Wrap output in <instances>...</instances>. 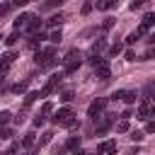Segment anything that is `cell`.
<instances>
[{"label":"cell","mask_w":155,"mask_h":155,"mask_svg":"<svg viewBox=\"0 0 155 155\" xmlns=\"http://www.w3.org/2000/svg\"><path fill=\"white\" fill-rule=\"evenodd\" d=\"M107 104H109V97H97V99L87 107V116H90L92 121H97V119L102 116V111L107 109Z\"/></svg>","instance_id":"6da1fadb"},{"label":"cell","mask_w":155,"mask_h":155,"mask_svg":"<svg viewBox=\"0 0 155 155\" xmlns=\"http://www.w3.org/2000/svg\"><path fill=\"white\" fill-rule=\"evenodd\" d=\"M61 80H63V73H53V75L48 78V82H46V85L39 90V97H51V92H53V90L61 85Z\"/></svg>","instance_id":"7a4b0ae2"},{"label":"cell","mask_w":155,"mask_h":155,"mask_svg":"<svg viewBox=\"0 0 155 155\" xmlns=\"http://www.w3.org/2000/svg\"><path fill=\"white\" fill-rule=\"evenodd\" d=\"M94 73H97L99 80H109V78H111V65H109V61L104 58L99 65H94Z\"/></svg>","instance_id":"3957f363"},{"label":"cell","mask_w":155,"mask_h":155,"mask_svg":"<svg viewBox=\"0 0 155 155\" xmlns=\"http://www.w3.org/2000/svg\"><path fill=\"white\" fill-rule=\"evenodd\" d=\"M116 153V140H102L97 145V155H111Z\"/></svg>","instance_id":"277c9868"},{"label":"cell","mask_w":155,"mask_h":155,"mask_svg":"<svg viewBox=\"0 0 155 155\" xmlns=\"http://www.w3.org/2000/svg\"><path fill=\"white\" fill-rule=\"evenodd\" d=\"M68 116H73V111H70L68 107H63V109H58V111H56V116H51V124L61 126V124H63V121H65Z\"/></svg>","instance_id":"5b68a950"},{"label":"cell","mask_w":155,"mask_h":155,"mask_svg":"<svg viewBox=\"0 0 155 155\" xmlns=\"http://www.w3.org/2000/svg\"><path fill=\"white\" fill-rule=\"evenodd\" d=\"M80 70V58L78 61H65L63 63V75H73V73H78Z\"/></svg>","instance_id":"8992f818"},{"label":"cell","mask_w":155,"mask_h":155,"mask_svg":"<svg viewBox=\"0 0 155 155\" xmlns=\"http://www.w3.org/2000/svg\"><path fill=\"white\" fill-rule=\"evenodd\" d=\"M116 5H119V0H97V2H94V7H97V10H102V12L114 10Z\"/></svg>","instance_id":"52a82bcc"},{"label":"cell","mask_w":155,"mask_h":155,"mask_svg":"<svg viewBox=\"0 0 155 155\" xmlns=\"http://www.w3.org/2000/svg\"><path fill=\"white\" fill-rule=\"evenodd\" d=\"M153 24H155V15H153V12H145V15H143V19H140V29H143V31H148Z\"/></svg>","instance_id":"ba28073f"},{"label":"cell","mask_w":155,"mask_h":155,"mask_svg":"<svg viewBox=\"0 0 155 155\" xmlns=\"http://www.w3.org/2000/svg\"><path fill=\"white\" fill-rule=\"evenodd\" d=\"M138 119H140V121H148V119H150V104H148V102H140V104H138Z\"/></svg>","instance_id":"9c48e42d"},{"label":"cell","mask_w":155,"mask_h":155,"mask_svg":"<svg viewBox=\"0 0 155 155\" xmlns=\"http://www.w3.org/2000/svg\"><path fill=\"white\" fill-rule=\"evenodd\" d=\"M63 19H65V17H63V12H56V15H51V17L46 19V27H61V24H63Z\"/></svg>","instance_id":"30bf717a"},{"label":"cell","mask_w":155,"mask_h":155,"mask_svg":"<svg viewBox=\"0 0 155 155\" xmlns=\"http://www.w3.org/2000/svg\"><path fill=\"white\" fill-rule=\"evenodd\" d=\"M39 27H41V22H39V17H34V15H29V22H27V31H31V34H36V31H39Z\"/></svg>","instance_id":"8fae6325"},{"label":"cell","mask_w":155,"mask_h":155,"mask_svg":"<svg viewBox=\"0 0 155 155\" xmlns=\"http://www.w3.org/2000/svg\"><path fill=\"white\" fill-rule=\"evenodd\" d=\"M143 34H145V31H143V29H140V27H138V29H136V31H131V34H128V36H126V46H133V44H136V41H138V39H140V36H143Z\"/></svg>","instance_id":"7c38bea8"},{"label":"cell","mask_w":155,"mask_h":155,"mask_svg":"<svg viewBox=\"0 0 155 155\" xmlns=\"http://www.w3.org/2000/svg\"><path fill=\"white\" fill-rule=\"evenodd\" d=\"M80 148V136H70L65 140V150H78Z\"/></svg>","instance_id":"4fadbf2b"},{"label":"cell","mask_w":155,"mask_h":155,"mask_svg":"<svg viewBox=\"0 0 155 155\" xmlns=\"http://www.w3.org/2000/svg\"><path fill=\"white\" fill-rule=\"evenodd\" d=\"M27 87H29V80H22V82L12 85V92H15V94H24V92H27Z\"/></svg>","instance_id":"5bb4252c"},{"label":"cell","mask_w":155,"mask_h":155,"mask_svg":"<svg viewBox=\"0 0 155 155\" xmlns=\"http://www.w3.org/2000/svg\"><path fill=\"white\" fill-rule=\"evenodd\" d=\"M126 104H136V99H138V92L136 90H128V92H124V97H121Z\"/></svg>","instance_id":"9a60e30c"},{"label":"cell","mask_w":155,"mask_h":155,"mask_svg":"<svg viewBox=\"0 0 155 155\" xmlns=\"http://www.w3.org/2000/svg\"><path fill=\"white\" fill-rule=\"evenodd\" d=\"M61 126H63V128H80V121H78V119H75V114H73V116H68Z\"/></svg>","instance_id":"2e32d148"},{"label":"cell","mask_w":155,"mask_h":155,"mask_svg":"<svg viewBox=\"0 0 155 155\" xmlns=\"http://www.w3.org/2000/svg\"><path fill=\"white\" fill-rule=\"evenodd\" d=\"M107 48V39H97L94 44H92V53H102Z\"/></svg>","instance_id":"e0dca14e"},{"label":"cell","mask_w":155,"mask_h":155,"mask_svg":"<svg viewBox=\"0 0 155 155\" xmlns=\"http://www.w3.org/2000/svg\"><path fill=\"white\" fill-rule=\"evenodd\" d=\"M78 58H80V51H78V48H70V51L61 58V63H65V61H78Z\"/></svg>","instance_id":"ac0fdd59"},{"label":"cell","mask_w":155,"mask_h":155,"mask_svg":"<svg viewBox=\"0 0 155 155\" xmlns=\"http://www.w3.org/2000/svg\"><path fill=\"white\" fill-rule=\"evenodd\" d=\"M131 131V124H128V119H121L119 124H116V133H128Z\"/></svg>","instance_id":"d6986e66"},{"label":"cell","mask_w":155,"mask_h":155,"mask_svg":"<svg viewBox=\"0 0 155 155\" xmlns=\"http://www.w3.org/2000/svg\"><path fill=\"white\" fill-rule=\"evenodd\" d=\"M61 39H63V31H61V29H53V31L48 34V41H51V44H61Z\"/></svg>","instance_id":"ffe728a7"},{"label":"cell","mask_w":155,"mask_h":155,"mask_svg":"<svg viewBox=\"0 0 155 155\" xmlns=\"http://www.w3.org/2000/svg\"><path fill=\"white\" fill-rule=\"evenodd\" d=\"M12 121V111H7V109H2L0 111V126H7Z\"/></svg>","instance_id":"44dd1931"},{"label":"cell","mask_w":155,"mask_h":155,"mask_svg":"<svg viewBox=\"0 0 155 155\" xmlns=\"http://www.w3.org/2000/svg\"><path fill=\"white\" fill-rule=\"evenodd\" d=\"M92 7H94V2H92V0H85V2H82V7H80V15H82V17H85V15H90V12H92Z\"/></svg>","instance_id":"7402d4cb"},{"label":"cell","mask_w":155,"mask_h":155,"mask_svg":"<svg viewBox=\"0 0 155 155\" xmlns=\"http://www.w3.org/2000/svg\"><path fill=\"white\" fill-rule=\"evenodd\" d=\"M27 22H29V15H19V17L15 19V29H22V27H27Z\"/></svg>","instance_id":"603a6c76"},{"label":"cell","mask_w":155,"mask_h":155,"mask_svg":"<svg viewBox=\"0 0 155 155\" xmlns=\"http://www.w3.org/2000/svg\"><path fill=\"white\" fill-rule=\"evenodd\" d=\"M121 51H124V44H121V41H116V44L109 46V56H119Z\"/></svg>","instance_id":"cb8c5ba5"},{"label":"cell","mask_w":155,"mask_h":155,"mask_svg":"<svg viewBox=\"0 0 155 155\" xmlns=\"http://www.w3.org/2000/svg\"><path fill=\"white\" fill-rule=\"evenodd\" d=\"M39 99V92H27L24 94V107H29V104H34Z\"/></svg>","instance_id":"d4e9b609"},{"label":"cell","mask_w":155,"mask_h":155,"mask_svg":"<svg viewBox=\"0 0 155 155\" xmlns=\"http://www.w3.org/2000/svg\"><path fill=\"white\" fill-rule=\"evenodd\" d=\"M128 133H131V136H128V138H131V140H133V143H140V140H143V138H145V131H128Z\"/></svg>","instance_id":"484cf974"},{"label":"cell","mask_w":155,"mask_h":155,"mask_svg":"<svg viewBox=\"0 0 155 155\" xmlns=\"http://www.w3.org/2000/svg\"><path fill=\"white\" fill-rule=\"evenodd\" d=\"M17 41H19V31H17V29H15V31H12V34H10V36H7V39H5V44H7V46H15V44H17Z\"/></svg>","instance_id":"4316f807"},{"label":"cell","mask_w":155,"mask_h":155,"mask_svg":"<svg viewBox=\"0 0 155 155\" xmlns=\"http://www.w3.org/2000/svg\"><path fill=\"white\" fill-rule=\"evenodd\" d=\"M109 126H111V119H104V121L97 126V133H99V136H102V133H107V131H109Z\"/></svg>","instance_id":"83f0119b"},{"label":"cell","mask_w":155,"mask_h":155,"mask_svg":"<svg viewBox=\"0 0 155 155\" xmlns=\"http://www.w3.org/2000/svg\"><path fill=\"white\" fill-rule=\"evenodd\" d=\"M0 138H2V140H10V138H12V128H10V126H0Z\"/></svg>","instance_id":"f1b7e54d"},{"label":"cell","mask_w":155,"mask_h":155,"mask_svg":"<svg viewBox=\"0 0 155 155\" xmlns=\"http://www.w3.org/2000/svg\"><path fill=\"white\" fill-rule=\"evenodd\" d=\"M34 140H36V138H34V133H27V136L22 138V145H24V148H31V145H34Z\"/></svg>","instance_id":"f546056e"},{"label":"cell","mask_w":155,"mask_h":155,"mask_svg":"<svg viewBox=\"0 0 155 155\" xmlns=\"http://www.w3.org/2000/svg\"><path fill=\"white\" fill-rule=\"evenodd\" d=\"M61 99H63V102H73V99H75L73 90H63V92H61Z\"/></svg>","instance_id":"4dcf8cb0"},{"label":"cell","mask_w":155,"mask_h":155,"mask_svg":"<svg viewBox=\"0 0 155 155\" xmlns=\"http://www.w3.org/2000/svg\"><path fill=\"white\" fill-rule=\"evenodd\" d=\"M53 111V102H44L41 104V116H46V114H51Z\"/></svg>","instance_id":"1f68e13d"},{"label":"cell","mask_w":155,"mask_h":155,"mask_svg":"<svg viewBox=\"0 0 155 155\" xmlns=\"http://www.w3.org/2000/svg\"><path fill=\"white\" fill-rule=\"evenodd\" d=\"M15 58H17V53H12V51H10V53H5V56H0V61H5V63H10V65H12V61H15Z\"/></svg>","instance_id":"d6a6232c"},{"label":"cell","mask_w":155,"mask_h":155,"mask_svg":"<svg viewBox=\"0 0 155 155\" xmlns=\"http://www.w3.org/2000/svg\"><path fill=\"white\" fill-rule=\"evenodd\" d=\"M102 61H104V58H102L99 53H92V56H90V65H99Z\"/></svg>","instance_id":"836d02e7"},{"label":"cell","mask_w":155,"mask_h":155,"mask_svg":"<svg viewBox=\"0 0 155 155\" xmlns=\"http://www.w3.org/2000/svg\"><path fill=\"white\" fill-rule=\"evenodd\" d=\"M51 138H53V133H51V131H46V133H41V140H39V145H46V143H48Z\"/></svg>","instance_id":"e575fe53"},{"label":"cell","mask_w":155,"mask_h":155,"mask_svg":"<svg viewBox=\"0 0 155 155\" xmlns=\"http://www.w3.org/2000/svg\"><path fill=\"white\" fill-rule=\"evenodd\" d=\"M10 73V63H5V61H0V78H5Z\"/></svg>","instance_id":"d590c367"},{"label":"cell","mask_w":155,"mask_h":155,"mask_svg":"<svg viewBox=\"0 0 155 155\" xmlns=\"http://www.w3.org/2000/svg\"><path fill=\"white\" fill-rule=\"evenodd\" d=\"M17 150H19V143H12V145H10V148H7V150H5L2 155H15Z\"/></svg>","instance_id":"8d00e7d4"},{"label":"cell","mask_w":155,"mask_h":155,"mask_svg":"<svg viewBox=\"0 0 155 155\" xmlns=\"http://www.w3.org/2000/svg\"><path fill=\"white\" fill-rule=\"evenodd\" d=\"M114 27V17H107L104 22H102V29H111Z\"/></svg>","instance_id":"74e56055"},{"label":"cell","mask_w":155,"mask_h":155,"mask_svg":"<svg viewBox=\"0 0 155 155\" xmlns=\"http://www.w3.org/2000/svg\"><path fill=\"white\" fill-rule=\"evenodd\" d=\"M145 2H148V0H133V2L128 5V7H131V10H138V7H143Z\"/></svg>","instance_id":"f35d334b"},{"label":"cell","mask_w":155,"mask_h":155,"mask_svg":"<svg viewBox=\"0 0 155 155\" xmlns=\"http://www.w3.org/2000/svg\"><path fill=\"white\" fill-rule=\"evenodd\" d=\"M124 58H126V61H136L138 56H136V51H131V48H128V51L124 53Z\"/></svg>","instance_id":"ab89813d"},{"label":"cell","mask_w":155,"mask_h":155,"mask_svg":"<svg viewBox=\"0 0 155 155\" xmlns=\"http://www.w3.org/2000/svg\"><path fill=\"white\" fill-rule=\"evenodd\" d=\"M145 133H155V121H148L145 124Z\"/></svg>","instance_id":"60d3db41"},{"label":"cell","mask_w":155,"mask_h":155,"mask_svg":"<svg viewBox=\"0 0 155 155\" xmlns=\"http://www.w3.org/2000/svg\"><path fill=\"white\" fill-rule=\"evenodd\" d=\"M27 2H31V0H12V7H24Z\"/></svg>","instance_id":"b9f144b4"},{"label":"cell","mask_w":155,"mask_h":155,"mask_svg":"<svg viewBox=\"0 0 155 155\" xmlns=\"http://www.w3.org/2000/svg\"><path fill=\"white\" fill-rule=\"evenodd\" d=\"M121 97H124V90H116V92H114L109 99H121Z\"/></svg>","instance_id":"7bdbcfd3"},{"label":"cell","mask_w":155,"mask_h":155,"mask_svg":"<svg viewBox=\"0 0 155 155\" xmlns=\"http://www.w3.org/2000/svg\"><path fill=\"white\" fill-rule=\"evenodd\" d=\"M63 2H65V0H48V5H51V7H61Z\"/></svg>","instance_id":"ee69618b"},{"label":"cell","mask_w":155,"mask_h":155,"mask_svg":"<svg viewBox=\"0 0 155 155\" xmlns=\"http://www.w3.org/2000/svg\"><path fill=\"white\" fill-rule=\"evenodd\" d=\"M34 126H36V128L44 126V116H36V119H34Z\"/></svg>","instance_id":"f6af8a7d"},{"label":"cell","mask_w":155,"mask_h":155,"mask_svg":"<svg viewBox=\"0 0 155 155\" xmlns=\"http://www.w3.org/2000/svg\"><path fill=\"white\" fill-rule=\"evenodd\" d=\"M145 41H148L150 46H155V31H153V34H148V39H145Z\"/></svg>","instance_id":"bcb514c9"},{"label":"cell","mask_w":155,"mask_h":155,"mask_svg":"<svg viewBox=\"0 0 155 155\" xmlns=\"http://www.w3.org/2000/svg\"><path fill=\"white\" fill-rule=\"evenodd\" d=\"M73 155H87V153H82V150H73Z\"/></svg>","instance_id":"7dc6e473"},{"label":"cell","mask_w":155,"mask_h":155,"mask_svg":"<svg viewBox=\"0 0 155 155\" xmlns=\"http://www.w3.org/2000/svg\"><path fill=\"white\" fill-rule=\"evenodd\" d=\"M150 116H155V107H150Z\"/></svg>","instance_id":"c3c4849f"},{"label":"cell","mask_w":155,"mask_h":155,"mask_svg":"<svg viewBox=\"0 0 155 155\" xmlns=\"http://www.w3.org/2000/svg\"><path fill=\"white\" fill-rule=\"evenodd\" d=\"M153 58H155V51H153Z\"/></svg>","instance_id":"681fc988"},{"label":"cell","mask_w":155,"mask_h":155,"mask_svg":"<svg viewBox=\"0 0 155 155\" xmlns=\"http://www.w3.org/2000/svg\"><path fill=\"white\" fill-rule=\"evenodd\" d=\"M0 155H2V153H0Z\"/></svg>","instance_id":"f907efd6"}]
</instances>
